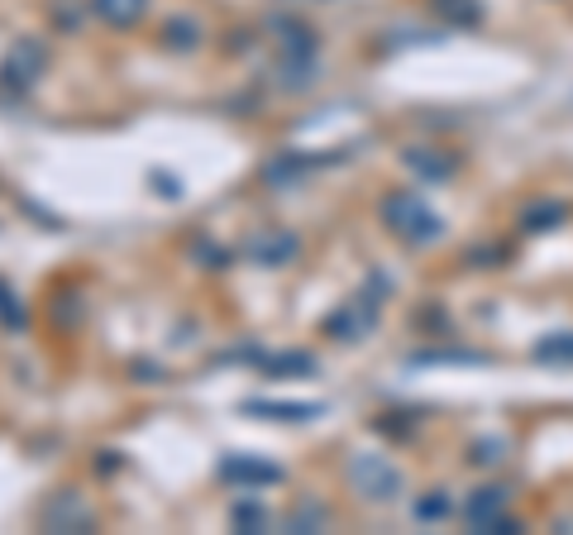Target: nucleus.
Returning a JSON list of instances; mask_svg holds the SVG:
<instances>
[{"label": "nucleus", "mask_w": 573, "mask_h": 535, "mask_svg": "<svg viewBox=\"0 0 573 535\" xmlns=\"http://www.w3.org/2000/svg\"><path fill=\"white\" fill-rule=\"evenodd\" d=\"M268 30L282 58H316V34L302 20H268Z\"/></svg>", "instance_id": "1a4fd4ad"}, {"label": "nucleus", "mask_w": 573, "mask_h": 535, "mask_svg": "<svg viewBox=\"0 0 573 535\" xmlns=\"http://www.w3.org/2000/svg\"><path fill=\"white\" fill-rule=\"evenodd\" d=\"M468 526L473 531H512V521H506V488H483L473 492L464 507Z\"/></svg>", "instance_id": "6e6552de"}, {"label": "nucleus", "mask_w": 573, "mask_h": 535, "mask_svg": "<svg viewBox=\"0 0 573 535\" xmlns=\"http://www.w3.org/2000/svg\"><path fill=\"white\" fill-rule=\"evenodd\" d=\"M38 521H44L48 531H91V507L77 498V492H58V498L44 502V512H38Z\"/></svg>", "instance_id": "0eeeda50"}, {"label": "nucleus", "mask_w": 573, "mask_h": 535, "mask_svg": "<svg viewBox=\"0 0 573 535\" xmlns=\"http://www.w3.org/2000/svg\"><path fill=\"white\" fill-rule=\"evenodd\" d=\"M153 191H159V197H182V182L177 177H167V173H153Z\"/></svg>", "instance_id": "b1692460"}, {"label": "nucleus", "mask_w": 573, "mask_h": 535, "mask_svg": "<svg viewBox=\"0 0 573 535\" xmlns=\"http://www.w3.org/2000/svg\"><path fill=\"white\" fill-rule=\"evenodd\" d=\"M383 220H387V230L401 234L407 244H430V240H440V216L430 211V206L416 197V191H393V197L383 201Z\"/></svg>", "instance_id": "f257e3e1"}, {"label": "nucleus", "mask_w": 573, "mask_h": 535, "mask_svg": "<svg viewBox=\"0 0 573 535\" xmlns=\"http://www.w3.org/2000/svg\"><path fill=\"white\" fill-rule=\"evenodd\" d=\"M554 345H540V359H573V335H550Z\"/></svg>", "instance_id": "5701e85b"}, {"label": "nucleus", "mask_w": 573, "mask_h": 535, "mask_svg": "<svg viewBox=\"0 0 573 535\" xmlns=\"http://www.w3.org/2000/svg\"><path fill=\"white\" fill-rule=\"evenodd\" d=\"M163 44L173 54H197L201 48V24L197 20H167L163 24Z\"/></svg>", "instance_id": "2eb2a0df"}, {"label": "nucleus", "mask_w": 573, "mask_h": 535, "mask_svg": "<svg viewBox=\"0 0 573 535\" xmlns=\"http://www.w3.org/2000/svg\"><path fill=\"white\" fill-rule=\"evenodd\" d=\"M0 321H5V325H24V311L15 306V292H10L5 282H0Z\"/></svg>", "instance_id": "4be33fe9"}, {"label": "nucleus", "mask_w": 573, "mask_h": 535, "mask_svg": "<svg viewBox=\"0 0 573 535\" xmlns=\"http://www.w3.org/2000/svg\"><path fill=\"white\" fill-rule=\"evenodd\" d=\"M44 62H48V48L38 44V38H20L5 54V62H0V101H20L24 91L38 82Z\"/></svg>", "instance_id": "7ed1b4c3"}, {"label": "nucleus", "mask_w": 573, "mask_h": 535, "mask_svg": "<svg viewBox=\"0 0 573 535\" xmlns=\"http://www.w3.org/2000/svg\"><path fill=\"white\" fill-rule=\"evenodd\" d=\"M344 478H349V488L369 502H393L401 492V468L393 460H383V454H354Z\"/></svg>", "instance_id": "f03ea898"}, {"label": "nucleus", "mask_w": 573, "mask_h": 535, "mask_svg": "<svg viewBox=\"0 0 573 535\" xmlns=\"http://www.w3.org/2000/svg\"><path fill=\"white\" fill-rule=\"evenodd\" d=\"M377 296H369V292H359V296H349V302L335 311V316H325V325L320 330L330 335V339H340V345H354V339H363L377 325Z\"/></svg>", "instance_id": "20e7f679"}, {"label": "nucleus", "mask_w": 573, "mask_h": 535, "mask_svg": "<svg viewBox=\"0 0 573 535\" xmlns=\"http://www.w3.org/2000/svg\"><path fill=\"white\" fill-rule=\"evenodd\" d=\"M473 464H498L502 454H498V445H473V454H468Z\"/></svg>", "instance_id": "393cba45"}, {"label": "nucleus", "mask_w": 573, "mask_h": 535, "mask_svg": "<svg viewBox=\"0 0 573 535\" xmlns=\"http://www.w3.org/2000/svg\"><path fill=\"white\" fill-rule=\"evenodd\" d=\"M454 512V502L445 498V492H425V498H416V521H445Z\"/></svg>", "instance_id": "aec40b11"}, {"label": "nucleus", "mask_w": 573, "mask_h": 535, "mask_svg": "<svg viewBox=\"0 0 573 535\" xmlns=\"http://www.w3.org/2000/svg\"><path fill=\"white\" fill-rule=\"evenodd\" d=\"M143 10H149V0H91V15L106 20L110 30H129V24H139Z\"/></svg>", "instance_id": "f8f14e48"}, {"label": "nucleus", "mask_w": 573, "mask_h": 535, "mask_svg": "<svg viewBox=\"0 0 573 535\" xmlns=\"http://www.w3.org/2000/svg\"><path fill=\"white\" fill-rule=\"evenodd\" d=\"M215 474H220V482H234V488H244V492H258V488H272V482H282V468L254 460V454H225Z\"/></svg>", "instance_id": "423d86ee"}, {"label": "nucleus", "mask_w": 573, "mask_h": 535, "mask_svg": "<svg viewBox=\"0 0 573 535\" xmlns=\"http://www.w3.org/2000/svg\"><path fill=\"white\" fill-rule=\"evenodd\" d=\"M230 526H234V531H264V526H268V507L254 502V498L234 502V507H230Z\"/></svg>", "instance_id": "a211bd4d"}, {"label": "nucleus", "mask_w": 573, "mask_h": 535, "mask_svg": "<svg viewBox=\"0 0 573 535\" xmlns=\"http://www.w3.org/2000/svg\"><path fill=\"white\" fill-rule=\"evenodd\" d=\"M407 167H411V173H421V177H430V182H440V177H449L459 163H454L449 153H440V149H407Z\"/></svg>", "instance_id": "4468645a"}, {"label": "nucleus", "mask_w": 573, "mask_h": 535, "mask_svg": "<svg viewBox=\"0 0 573 535\" xmlns=\"http://www.w3.org/2000/svg\"><path fill=\"white\" fill-rule=\"evenodd\" d=\"M430 5H435L440 20H445V24H459V30H468V24L483 20V5H478V0H430Z\"/></svg>", "instance_id": "f3484780"}, {"label": "nucleus", "mask_w": 573, "mask_h": 535, "mask_svg": "<svg viewBox=\"0 0 573 535\" xmlns=\"http://www.w3.org/2000/svg\"><path fill=\"white\" fill-rule=\"evenodd\" d=\"M296 254H302V240L292 230H254L244 240V258L258 268H286Z\"/></svg>", "instance_id": "39448f33"}, {"label": "nucleus", "mask_w": 573, "mask_h": 535, "mask_svg": "<svg viewBox=\"0 0 573 535\" xmlns=\"http://www.w3.org/2000/svg\"><path fill=\"white\" fill-rule=\"evenodd\" d=\"M278 82L286 91H306L316 82V58H278Z\"/></svg>", "instance_id": "dca6fc26"}, {"label": "nucleus", "mask_w": 573, "mask_h": 535, "mask_svg": "<svg viewBox=\"0 0 573 535\" xmlns=\"http://www.w3.org/2000/svg\"><path fill=\"white\" fill-rule=\"evenodd\" d=\"M330 521V512H325L320 502H302L292 516H286V531H316V526H325Z\"/></svg>", "instance_id": "6ab92c4d"}, {"label": "nucleus", "mask_w": 573, "mask_h": 535, "mask_svg": "<svg viewBox=\"0 0 573 535\" xmlns=\"http://www.w3.org/2000/svg\"><path fill=\"white\" fill-rule=\"evenodd\" d=\"M311 167H316V159H302V153H282V159H272L268 167H264V182L268 187H296V182H302Z\"/></svg>", "instance_id": "ddd939ff"}, {"label": "nucleus", "mask_w": 573, "mask_h": 535, "mask_svg": "<svg viewBox=\"0 0 573 535\" xmlns=\"http://www.w3.org/2000/svg\"><path fill=\"white\" fill-rule=\"evenodd\" d=\"M191 254H197L201 268H225L230 264V254L220 249V244H206V240H197V249H191Z\"/></svg>", "instance_id": "412c9836"}, {"label": "nucleus", "mask_w": 573, "mask_h": 535, "mask_svg": "<svg viewBox=\"0 0 573 535\" xmlns=\"http://www.w3.org/2000/svg\"><path fill=\"white\" fill-rule=\"evenodd\" d=\"M239 359L258 363L264 373H311V369H316V359H311L306 349H286V354H264V349H239Z\"/></svg>", "instance_id": "9d476101"}, {"label": "nucleus", "mask_w": 573, "mask_h": 535, "mask_svg": "<svg viewBox=\"0 0 573 535\" xmlns=\"http://www.w3.org/2000/svg\"><path fill=\"white\" fill-rule=\"evenodd\" d=\"M244 411L264 416V421H316L320 416L316 402H264V397L244 402Z\"/></svg>", "instance_id": "9b49d317"}]
</instances>
